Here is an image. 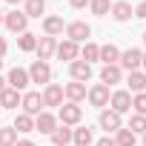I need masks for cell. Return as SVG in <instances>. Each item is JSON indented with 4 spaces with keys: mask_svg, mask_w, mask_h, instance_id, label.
Wrapping results in <instances>:
<instances>
[{
    "mask_svg": "<svg viewBox=\"0 0 146 146\" xmlns=\"http://www.w3.org/2000/svg\"><path fill=\"white\" fill-rule=\"evenodd\" d=\"M80 120H83V106H80V103H69V100H66V103L57 109V123H60V126H69V129H72V126H80Z\"/></svg>",
    "mask_w": 146,
    "mask_h": 146,
    "instance_id": "1",
    "label": "cell"
},
{
    "mask_svg": "<svg viewBox=\"0 0 146 146\" xmlns=\"http://www.w3.org/2000/svg\"><path fill=\"white\" fill-rule=\"evenodd\" d=\"M66 40H72V43H86L89 37H92V26L86 23V20H72V23H66Z\"/></svg>",
    "mask_w": 146,
    "mask_h": 146,
    "instance_id": "2",
    "label": "cell"
},
{
    "mask_svg": "<svg viewBox=\"0 0 146 146\" xmlns=\"http://www.w3.org/2000/svg\"><path fill=\"white\" fill-rule=\"evenodd\" d=\"M3 26L12 35H23V32H29V17L23 15V9H12L3 15Z\"/></svg>",
    "mask_w": 146,
    "mask_h": 146,
    "instance_id": "3",
    "label": "cell"
},
{
    "mask_svg": "<svg viewBox=\"0 0 146 146\" xmlns=\"http://www.w3.org/2000/svg\"><path fill=\"white\" fill-rule=\"evenodd\" d=\"M26 72H29V80L37 83V86L52 83V66H49L46 60H32V66H29Z\"/></svg>",
    "mask_w": 146,
    "mask_h": 146,
    "instance_id": "4",
    "label": "cell"
},
{
    "mask_svg": "<svg viewBox=\"0 0 146 146\" xmlns=\"http://www.w3.org/2000/svg\"><path fill=\"white\" fill-rule=\"evenodd\" d=\"M40 98H43V109L46 106L49 109H60L63 106V86L60 83H46L43 92H40Z\"/></svg>",
    "mask_w": 146,
    "mask_h": 146,
    "instance_id": "5",
    "label": "cell"
},
{
    "mask_svg": "<svg viewBox=\"0 0 146 146\" xmlns=\"http://www.w3.org/2000/svg\"><path fill=\"white\" fill-rule=\"evenodd\" d=\"M109 86H103V83H95V86H89L86 89V100L95 106V109H106L109 106Z\"/></svg>",
    "mask_w": 146,
    "mask_h": 146,
    "instance_id": "6",
    "label": "cell"
},
{
    "mask_svg": "<svg viewBox=\"0 0 146 146\" xmlns=\"http://www.w3.org/2000/svg\"><path fill=\"white\" fill-rule=\"evenodd\" d=\"M109 109H112V112H117V115L132 112V95H129L126 89H115V92L109 95Z\"/></svg>",
    "mask_w": 146,
    "mask_h": 146,
    "instance_id": "7",
    "label": "cell"
},
{
    "mask_svg": "<svg viewBox=\"0 0 146 146\" xmlns=\"http://www.w3.org/2000/svg\"><path fill=\"white\" fill-rule=\"evenodd\" d=\"M20 109H23V115L37 117V115L43 112V98H40V92H23V98H20Z\"/></svg>",
    "mask_w": 146,
    "mask_h": 146,
    "instance_id": "8",
    "label": "cell"
},
{
    "mask_svg": "<svg viewBox=\"0 0 146 146\" xmlns=\"http://www.w3.org/2000/svg\"><path fill=\"white\" fill-rule=\"evenodd\" d=\"M140 60H143V52L132 46V49L120 52V60H117V66H120V69H126V72H137V69H140Z\"/></svg>",
    "mask_w": 146,
    "mask_h": 146,
    "instance_id": "9",
    "label": "cell"
},
{
    "mask_svg": "<svg viewBox=\"0 0 146 146\" xmlns=\"http://www.w3.org/2000/svg\"><path fill=\"white\" fill-rule=\"evenodd\" d=\"M69 75H72V80H78V83H89L92 80V66L78 57V60L69 63Z\"/></svg>",
    "mask_w": 146,
    "mask_h": 146,
    "instance_id": "10",
    "label": "cell"
},
{
    "mask_svg": "<svg viewBox=\"0 0 146 146\" xmlns=\"http://www.w3.org/2000/svg\"><path fill=\"white\" fill-rule=\"evenodd\" d=\"M54 52H57V37H37V49H35V54H37V60H52L54 57Z\"/></svg>",
    "mask_w": 146,
    "mask_h": 146,
    "instance_id": "11",
    "label": "cell"
},
{
    "mask_svg": "<svg viewBox=\"0 0 146 146\" xmlns=\"http://www.w3.org/2000/svg\"><path fill=\"white\" fill-rule=\"evenodd\" d=\"M98 126L106 129V132H117V129L123 126V115H117V112H112V109H100Z\"/></svg>",
    "mask_w": 146,
    "mask_h": 146,
    "instance_id": "12",
    "label": "cell"
},
{
    "mask_svg": "<svg viewBox=\"0 0 146 146\" xmlns=\"http://www.w3.org/2000/svg\"><path fill=\"white\" fill-rule=\"evenodd\" d=\"M29 83H32V80H29V72L20 69V66H15L9 75H6V86H12V89H17V92H26Z\"/></svg>",
    "mask_w": 146,
    "mask_h": 146,
    "instance_id": "13",
    "label": "cell"
},
{
    "mask_svg": "<svg viewBox=\"0 0 146 146\" xmlns=\"http://www.w3.org/2000/svg\"><path fill=\"white\" fill-rule=\"evenodd\" d=\"M109 15H112V20H115V23H126V20H132V17H135L129 0H115L112 9H109Z\"/></svg>",
    "mask_w": 146,
    "mask_h": 146,
    "instance_id": "14",
    "label": "cell"
},
{
    "mask_svg": "<svg viewBox=\"0 0 146 146\" xmlns=\"http://www.w3.org/2000/svg\"><path fill=\"white\" fill-rule=\"evenodd\" d=\"M57 129V115H52V112H40L37 117H35V132H40V135H52Z\"/></svg>",
    "mask_w": 146,
    "mask_h": 146,
    "instance_id": "15",
    "label": "cell"
},
{
    "mask_svg": "<svg viewBox=\"0 0 146 146\" xmlns=\"http://www.w3.org/2000/svg\"><path fill=\"white\" fill-rule=\"evenodd\" d=\"M63 98H66L69 103H80V100H86V83L69 80V83L63 86Z\"/></svg>",
    "mask_w": 146,
    "mask_h": 146,
    "instance_id": "16",
    "label": "cell"
},
{
    "mask_svg": "<svg viewBox=\"0 0 146 146\" xmlns=\"http://www.w3.org/2000/svg\"><path fill=\"white\" fill-rule=\"evenodd\" d=\"M40 23H43V35H46V37H57V35H63V29H66L63 17H57V15H46Z\"/></svg>",
    "mask_w": 146,
    "mask_h": 146,
    "instance_id": "17",
    "label": "cell"
},
{
    "mask_svg": "<svg viewBox=\"0 0 146 146\" xmlns=\"http://www.w3.org/2000/svg\"><path fill=\"white\" fill-rule=\"evenodd\" d=\"M57 60H66V63H72V60H78L80 57V46L78 43H72V40H63V43H57Z\"/></svg>",
    "mask_w": 146,
    "mask_h": 146,
    "instance_id": "18",
    "label": "cell"
},
{
    "mask_svg": "<svg viewBox=\"0 0 146 146\" xmlns=\"http://www.w3.org/2000/svg\"><path fill=\"white\" fill-rule=\"evenodd\" d=\"M126 92L129 95H137V92H146V72L143 69H137V72H129L126 75Z\"/></svg>",
    "mask_w": 146,
    "mask_h": 146,
    "instance_id": "19",
    "label": "cell"
},
{
    "mask_svg": "<svg viewBox=\"0 0 146 146\" xmlns=\"http://www.w3.org/2000/svg\"><path fill=\"white\" fill-rule=\"evenodd\" d=\"M120 80H123V69H120L117 63L100 69V83H103V86H115V83H120Z\"/></svg>",
    "mask_w": 146,
    "mask_h": 146,
    "instance_id": "20",
    "label": "cell"
},
{
    "mask_svg": "<svg viewBox=\"0 0 146 146\" xmlns=\"http://www.w3.org/2000/svg\"><path fill=\"white\" fill-rule=\"evenodd\" d=\"M23 15L32 20V17H37V20H43L46 17V0H23Z\"/></svg>",
    "mask_w": 146,
    "mask_h": 146,
    "instance_id": "21",
    "label": "cell"
},
{
    "mask_svg": "<svg viewBox=\"0 0 146 146\" xmlns=\"http://www.w3.org/2000/svg\"><path fill=\"white\" fill-rule=\"evenodd\" d=\"M20 98H23V92L6 86L3 92H0V109H17V106H20Z\"/></svg>",
    "mask_w": 146,
    "mask_h": 146,
    "instance_id": "22",
    "label": "cell"
},
{
    "mask_svg": "<svg viewBox=\"0 0 146 146\" xmlns=\"http://www.w3.org/2000/svg\"><path fill=\"white\" fill-rule=\"evenodd\" d=\"M72 143H75V146H92V143H95L92 126H78V129H72Z\"/></svg>",
    "mask_w": 146,
    "mask_h": 146,
    "instance_id": "23",
    "label": "cell"
},
{
    "mask_svg": "<svg viewBox=\"0 0 146 146\" xmlns=\"http://www.w3.org/2000/svg\"><path fill=\"white\" fill-rule=\"evenodd\" d=\"M80 60H86L89 66H92L95 60H100V46H98V43H92V40H86V43L80 46Z\"/></svg>",
    "mask_w": 146,
    "mask_h": 146,
    "instance_id": "24",
    "label": "cell"
},
{
    "mask_svg": "<svg viewBox=\"0 0 146 146\" xmlns=\"http://www.w3.org/2000/svg\"><path fill=\"white\" fill-rule=\"evenodd\" d=\"M100 60H103V66L117 63V60H120V49H117L115 43H103V46H100Z\"/></svg>",
    "mask_w": 146,
    "mask_h": 146,
    "instance_id": "25",
    "label": "cell"
},
{
    "mask_svg": "<svg viewBox=\"0 0 146 146\" xmlns=\"http://www.w3.org/2000/svg\"><path fill=\"white\" fill-rule=\"evenodd\" d=\"M49 137H52V146H69V143H72V129L57 123V129H54Z\"/></svg>",
    "mask_w": 146,
    "mask_h": 146,
    "instance_id": "26",
    "label": "cell"
},
{
    "mask_svg": "<svg viewBox=\"0 0 146 146\" xmlns=\"http://www.w3.org/2000/svg\"><path fill=\"white\" fill-rule=\"evenodd\" d=\"M12 126H15V132H17V135H29V132H35V117H29V115H23V112H20V115L15 117V123H12Z\"/></svg>",
    "mask_w": 146,
    "mask_h": 146,
    "instance_id": "27",
    "label": "cell"
},
{
    "mask_svg": "<svg viewBox=\"0 0 146 146\" xmlns=\"http://www.w3.org/2000/svg\"><path fill=\"white\" fill-rule=\"evenodd\" d=\"M115 143H117V146H135V143H137V135H135L132 129L120 126V129L115 132Z\"/></svg>",
    "mask_w": 146,
    "mask_h": 146,
    "instance_id": "28",
    "label": "cell"
},
{
    "mask_svg": "<svg viewBox=\"0 0 146 146\" xmlns=\"http://www.w3.org/2000/svg\"><path fill=\"white\" fill-rule=\"evenodd\" d=\"M17 49H20V52H35V49H37V35L23 32V35L17 37Z\"/></svg>",
    "mask_w": 146,
    "mask_h": 146,
    "instance_id": "29",
    "label": "cell"
},
{
    "mask_svg": "<svg viewBox=\"0 0 146 146\" xmlns=\"http://www.w3.org/2000/svg\"><path fill=\"white\" fill-rule=\"evenodd\" d=\"M15 143H17L15 126H0V146H15Z\"/></svg>",
    "mask_w": 146,
    "mask_h": 146,
    "instance_id": "30",
    "label": "cell"
},
{
    "mask_svg": "<svg viewBox=\"0 0 146 146\" xmlns=\"http://www.w3.org/2000/svg\"><path fill=\"white\" fill-rule=\"evenodd\" d=\"M89 9H92V15L103 17V15H109V9H112V0H89Z\"/></svg>",
    "mask_w": 146,
    "mask_h": 146,
    "instance_id": "31",
    "label": "cell"
},
{
    "mask_svg": "<svg viewBox=\"0 0 146 146\" xmlns=\"http://www.w3.org/2000/svg\"><path fill=\"white\" fill-rule=\"evenodd\" d=\"M126 129H132L135 135H143V132H146V115H132Z\"/></svg>",
    "mask_w": 146,
    "mask_h": 146,
    "instance_id": "32",
    "label": "cell"
},
{
    "mask_svg": "<svg viewBox=\"0 0 146 146\" xmlns=\"http://www.w3.org/2000/svg\"><path fill=\"white\" fill-rule=\"evenodd\" d=\"M132 112L135 115H146V92L132 95Z\"/></svg>",
    "mask_w": 146,
    "mask_h": 146,
    "instance_id": "33",
    "label": "cell"
},
{
    "mask_svg": "<svg viewBox=\"0 0 146 146\" xmlns=\"http://www.w3.org/2000/svg\"><path fill=\"white\" fill-rule=\"evenodd\" d=\"M132 12H135V17H143V20H146V0H143V3H137Z\"/></svg>",
    "mask_w": 146,
    "mask_h": 146,
    "instance_id": "34",
    "label": "cell"
},
{
    "mask_svg": "<svg viewBox=\"0 0 146 146\" xmlns=\"http://www.w3.org/2000/svg\"><path fill=\"white\" fill-rule=\"evenodd\" d=\"M69 6H72V9H86L89 0H69Z\"/></svg>",
    "mask_w": 146,
    "mask_h": 146,
    "instance_id": "35",
    "label": "cell"
},
{
    "mask_svg": "<svg viewBox=\"0 0 146 146\" xmlns=\"http://www.w3.org/2000/svg\"><path fill=\"white\" fill-rule=\"evenodd\" d=\"M95 146H117V143H115V137H109V135H106V137H100Z\"/></svg>",
    "mask_w": 146,
    "mask_h": 146,
    "instance_id": "36",
    "label": "cell"
},
{
    "mask_svg": "<svg viewBox=\"0 0 146 146\" xmlns=\"http://www.w3.org/2000/svg\"><path fill=\"white\" fill-rule=\"evenodd\" d=\"M6 52H9V43H6V37H0V60L6 57Z\"/></svg>",
    "mask_w": 146,
    "mask_h": 146,
    "instance_id": "37",
    "label": "cell"
},
{
    "mask_svg": "<svg viewBox=\"0 0 146 146\" xmlns=\"http://www.w3.org/2000/svg\"><path fill=\"white\" fill-rule=\"evenodd\" d=\"M15 146H35V140H29V137H23V140H17Z\"/></svg>",
    "mask_w": 146,
    "mask_h": 146,
    "instance_id": "38",
    "label": "cell"
},
{
    "mask_svg": "<svg viewBox=\"0 0 146 146\" xmlns=\"http://www.w3.org/2000/svg\"><path fill=\"white\" fill-rule=\"evenodd\" d=\"M6 3H9V6H15V9H17V3H23V0H6Z\"/></svg>",
    "mask_w": 146,
    "mask_h": 146,
    "instance_id": "39",
    "label": "cell"
},
{
    "mask_svg": "<svg viewBox=\"0 0 146 146\" xmlns=\"http://www.w3.org/2000/svg\"><path fill=\"white\" fill-rule=\"evenodd\" d=\"M3 89H6V78H3V75H0V92H3Z\"/></svg>",
    "mask_w": 146,
    "mask_h": 146,
    "instance_id": "40",
    "label": "cell"
},
{
    "mask_svg": "<svg viewBox=\"0 0 146 146\" xmlns=\"http://www.w3.org/2000/svg\"><path fill=\"white\" fill-rule=\"evenodd\" d=\"M140 69H146V52H143V60H140Z\"/></svg>",
    "mask_w": 146,
    "mask_h": 146,
    "instance_id": "41",
    "label": "cell"
},
{
    "mask_svg": "<svg viewBox=\"0 0 146 146\" xmlns=\"http://www.w3.org/2000/svg\"><path fill=\"white\" fill-rule=\"evenodd\" d=\"M140 140H143V146H146V132H143V135H140Z\"/></svg>",
    "mask_w": 146,
    "mask_h": 146,
    "instance_id": "42",
    "label": "cell"
},
{
    "mask_svg": "<svg viewBox=\"0 0 146 146\" xmlns=\"http://www.w3.org/2000/svg\"><path fill=\"white\" fill-rule=\"evenodd\" d=\"M3 15H6V12H0V26H3Z\"/></svg>",
    "mask_w": 146,
    "mask_h": 146,
    "instance_id": "43",
    "label": "cell"
},
{
    "mask_svg": "<svg viewBox=\"0 0 146 146\" xmlns=\"http://www.w3.org/2000/svg\"><path fill=\"white\" fill-rule=\"evenodd\" d=\"M143 46H146V32H143Z\"/></svg>",
    "mask_w": 146,
    "mask_h": 146,
    "instance_id": "44",
    "label": "cell"
},
{
    "mask_svg": "<svg viewBox=\"0 0 146 146\" xmlns=\"http://www.w3.org/2000/svg\"><path fill=\"white\" fill-rule=\"evenodd\" d=\"M0 69H3V60H0Z\"/></svg>",
    "mask_w": 146,
    "mask_h": 146,
    "instance_id": "45",
    "label": "cell"
},
{
    "mask_svg": "<svg viewBox=\"0 0 146 146\" xmlns=\"http://www.w3.org/2000/svg\"><path fill=\"white\" fill-rule=\"evenodd\" d=\"M0 126H3V123H0Z\"/></svg>",
    "mask_w": 146,
    "mask_h": 146,
    "instance_id": "46",
    "label": "cell"
}]
</instances>
